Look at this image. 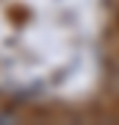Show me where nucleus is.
<instances>
[{"label": "nucleus", "instance_id": "1", "mask_svg": "<svg viewBox=\"0 0 119 125\" xmlns=\"http://www.w3.org/2000/svg\"><path fill=\"white\" fill-rule=\"evenodd\" d=\"M14 120H17L14 114H9V111H0V122H14Z\"/></svg>", "mask_w": 119, "mask_h": 125}]
</instances>
